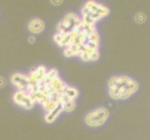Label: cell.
Returning a JSON list of instances; mask_svg holds the SVG:
<instances>
[{"mask_svg":"<svg viewBox=\"0 0 150 140\" xmlns=\"http://www.w3.org/2000/svg\"><path fill=\"white\" fill-rule=\"evenodd\" d=\"M13 102L18 105L19 107L24 108V109L29 110L34 107V102L31 99L29 93L26 92L17 91L13 95Z\"/></svg>","mask_w":150,"mask_h":140,"instance_id":"cell-6","label":"cell"},{"mask_svg":"<svg viewBox=\"0 0 150 140\" xmlns=\"http://www.w3.org/2000/svg\"><path fill=\"white\" fill-rule=\"evenodd\" d=\"M45 28V23L39 18H34L28 23V30L33 34H39Z\"/></svg>","mask_w":150,"mask_h":140,"instance_id":"cell-8","label":"cell"},{"mask_svg":"<svg viewBox=\"0 0 150 140\" xmlns=\"http://www.w3.org/2000/svg\"><path fill=\"white\" fill-rule=\"evenodd\" d=\"M108 115L109 113L106 108L100 107L88 114L86 116V123L90 126H100L105 122Z\"/></svg>","mask_w":150,"mask_h":140,"instance_id":"cell-5","label":"cell"},{"mask_svg":"<svg viewBox=\"0 0 150 140\" xmlns=\"http://www.w3.org/2000/svg\"><path fill=\"white\" fill-rule=\"evenodd\" d=\"M29 42H31V43H34V42H35V38H34V37H31V38H29Z\"/></svg>","mask_w":150,"mask_h":140,"instance_id":"cell-13","label":"cell"},{"mask_svg":"<svg viewBox=\"0 0 150 140\" xmlns=\"http://www.w3.org/2000/svg\"><path fill=\"white\" fill-rule=\"evenodd\" d=\"M5 85H6V80L4 77H0V88H3Z\"/></svg>","mask_w":150,"mask_h":140,"instance_id":"cell-12","label":"cell"},{"mask_svg":"<svg viewBox=\"0 0 150 140\" xmlns=\"http://www.w3.org/2000/svg\"><path fill=\"white\" fill-rule=\"evenodd\" d=\"M82 20L75 13H68L57 25V32L59 34H71L80 26Z\"/></svg>","mask_w":150,"mask_h":140,"instance_id":"cell-3","label":"cell"},{"mask_svg":"<svg viewBox=\"0 0 150 140\" xmlns=\"http://www.w3.org/2000/svg\"><path fill=\"white\" fill-rule=\"evenodd\" d=\"M134 20H135V22L138 23H143L146 21V14L143 12H138L135 15V17H134Z\"/></svg>","mask_w":150,"mask_h":140,"instance_id":"cell-10","label":"cell"},{"mask_svg":"<svg viewBox=\"0 0 150 140\" xmlns=\"http://www.w3.org/2000/svg\"><path fill=\"white\" fill-rule=\"evenodd\" d=\"M47 72L48 70L44 65H39L38 67H35V68H34L29 73L28 75L29 80L35 86H37L40 82L43 81L46 75H47Z\"/></svg>","mask_w":150,"mask_h":140,"instance_id":"cell-7","label":"cell"},{"mask_svg":"<svg viewBox=\"0 0 150 140\" xmlns=\"http://www.w3.org/2000/svg\"><path fill=\"white\" fill-rule=\"evenodd\" d=\"M10 81L14 87L17 88L18 91L22 92H30L37 87L30 81L28 75H23L21 73H14L10 77Z\"/></svg>","mask_w":150,"mask_h":140,"instance_id":"cell-4","label":"cell"},{"mask_svg":"<svg viewBox=\"0 0 150 140\" xmlns=\"http://www.w3.org/2000/svg\"><path fill=\"white\" fill-rule=\"evenodd\" d=\"M108 85L110 96L114 99H124L131 96L138 88L136 81L126 76L111 77Z\"/></svg>","mask_w":150,"mask_h":140,"instance_id":"cell-1","label":"cell"},{"mask_svg":"<svg viewBox=\"0 0 150 140\" xmlns=\"http://www.w3.org/2000/svg\"><path fill=\"white\" fill-rule=\"evenodd\" d=\"M63 111V109L62 108H59V109H56L54 111H51L50 113H46L45 115V121L50 123V122H53L57 118H58V116L61 114V112Z\"/></svg>","mask_w":150,"mask_h":140,"instance_id":"cell-9","label":"cell"},{"mask_svg":"<svg viewBox=\"0 0 150 140\" xmlns=\"http://www.w3.org/2000/svg\"><path fill=\"white\" fill-rule=\"evenodd\" d=\"M109 13L110 10L107 7L95 0H89L81 9V20L84 23L95 25L97 22L106 17Z\"/></svg>","mask_w":150,"mask_h":140,"instance_id":"cell-2","label":"cell"},{"mask_svg":"<svg viewBox=\"0 0 150 140\" xmlns=\"http://www.w3.org/2000/svg\"><path fill=\"white\" fill-rule=\"evenodd\" d=\"M62 2H63V0H51V3L55 6H59L60 4H62Z\"/></svg>","mask_w":150,"mask_h":140,"instance_id":"cell-11","label":"cell"}]
</instances>
